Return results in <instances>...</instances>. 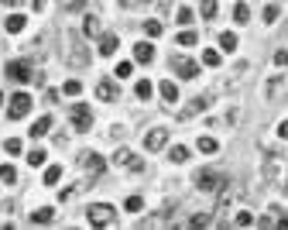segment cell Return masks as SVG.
<instances>
[{
    "mask_svg": "<svg viewBox=\"0 0 288 230\" xmlns=\"http://www.w3.org/2000/svg\"><path fill=\"white\" fill-rule=\"evenodd\" d=\"M158 93H161V100H165V103H175V100H179V86H175L172 79H161Z\"/></svg>",
    "mask_w": 288,
    "mask_h": 230,
    "instance_id": "14",
    "label": "cell"
},
{
    "mask_svg": "<svg viewBox=\"0 0 288 230\" xmlns=\"http://www.w3.org/2000/svg\"><path fill=\"white\" fill-rule=\"evenodd\" d=\"M278 138H288V120H282V124H278Z\"/></svg>",
    "mask_w": 288,
    "mask_h": 230,
    "instance_id": "40",
    "label": "cell"
},
{
    "mask_svg": "<svg viewBox=\"0 0 288 230\" xmlns=\"http://www.w3.org/2000/svg\"><path fill=\"white\" fill-rule=\"evenodd\" d=\"M31 107H35L31 93H14V100H10V107H7V117H10V120H21Z\"/></svg>",
    "mask_w": 288,
    "mask_h": 230,
    "instance_id": "3",
    "label": "cell"
},
{
    "mask_svg": "<svg viewBox=\"0 0 288 230\" xmlns=\"http://www.w3.org/2000/svg\"><path fill=\"white\" fill-rule=\"evenodd\" d=\"M24 24H28V17H24V14H10V17L3 21V28H7L10 35H21V31H24Z\"/></svg>",
    "mask_w": 288,
    "mask_h": 230,
    "instance_id": "16",
    "label": "cell"
},
{
    "mask_svg": "<svg viewBox=\"0 0 288 230\" xmlns=\"http://www.w3.org/2000/svg\"><path fill=\"white\" fill-rule=\"evenodd\" d=\"M219 45H223V52H233V48H237V35H233V31H223V35H219Z\"/></svg>",
    "mask_w": 288,
    "mask_h": 230,
    "instance_id": "22",
    "label": "cell"
},
{
    "mask_svg": "<svg viewBox=\"0 0 288 230\" xmlns=\"http://www.w3.org/2000/svg\"><path fill=\"white\" fill-rule=\"evenodd\" d=\"M199 10H203V17H216L219 3H216V0H203V3H199Z\"/></svg>",
    "mask_w": 288,
    "mask_h": 230,
    "instance_id": "28",
    "label": "cell"
},
{
    "mask_svg": "<svg viewBox=\"0 0 288 230\" xmlns=\"http://www.w3.org/2000/svg\"><path fill=\"white\" fill-rule=\"evenodd\" d=\"M275 66H288V52L282 48V52H275Z\"/></svg>",
    "mask_w": 288,
    "mask_h": 230,
    "instance_id": "39",
    "label": "cell"
},
{
    "mask_svg": "<svg viewBox=\"0 0 288 230\" xmlns=\"http://www.w3.org/2000/svg\"><path fill=\"white\" fill-rule=\"evenodd\" d=\"M131 73H134V66H131V62H120V66H117V76H120V79H127Z\"/></svg>",
    "mask_w": 288,
    "mask_h": 230,
    "instance_id": "38",
    "label": "cell"
},
{
    "mask_svg": "<svg viewBox=\"0 0 288 230\" xmlns=\"http://www.w3.org/2000/svg\"><path fill=\"white\" fill-rule=\"evenodd\" d=\"M86 220H89L93 227H113L117 210H113V206H107V203H93V206L86 210Z\"/></svg>",
    "mask_w": 288,
    "mask_h": 230,
    "instance_id": "1",
    "label": "cell"
},
{
    "mask_svg": "<svg viewBox=\"0 0 288 230\" xmlns=\"http://www.w3.org/2000/svg\"><path fill=\"white\" fill-rule=\"evenodd\" d=\"M168 158H172L175 165H182V161H189V148H182V145H179V148H172V152H168Z\"/></svg>",
    "mask_w": 288,
    "mask_h": 230,
    "instance_id": "25",
    "label": "cell"
},
{
    "mask_svg": "<svg viewBox=\"0 0 288 230\" xmlns=\"http://www.w3.org/2000/svg\"><path fill=\"white\" fill-rule=\"evenodd\" d=\"M124 210H127V213H141V210H144V199H141V196H127Z\"/></svg>",
    "mask_w": 288,
    "mask_h": 230,
    "instance_id": "24",
    "label": "cell"
},
{
    "mask_svg": "<svg viewBox=\"0 0 288 230\" xmlns=\"http://www.w3.org/2000/svg\"><path fill=\"white\" fill-rule=\"evenodd\" d=\"M151 59H154V45H151V41H138V45H134V62L147 66Z\"/></svg>",
    "mask_w": 288,
    "mask_h": 230,
    "instance_id": "12",
    "label": "cell"
},
{
    "mask_svg": "<svg viewBox=\"0 0 288 230\" xmlns=\"http://www.w3.org/2000/svg\"><path fill=\"white\" fill-rule=\"evenodd\" d=\"M196 186H199L203 192H216V189L226 186V179H223L216 168H199V172H196Z\"/></svg>",
    "mask_w": 288,
    "mask_h": 230,
    "instance_id": "2",
    "label": "cell"
},
{
    "mask_svg": "<svg viewBox=\"0 0 288 230\" xmlns=\"http://www.w3.org/2000/svg\"><path fill=\"white\" fill-rule=\"evenodd\" d=\"M79 165H82L86 172H93V175H100V172H103V158H100L96 152H86L82 158H79Z\"/></svg>",
    "mask_w": 288,
    "mask_h": 230,
    "instance_id": "10",
    "label": "cell"
},
{
    "mask_svg": "<svg viewBox=\"0 0 288 230\" xmlns=\"http://www.w3.org/2000/svg\"><path fill=\"white\" fill-rule=\"evenodd\" d=\"M233 21H237V24H247V21H251V7H247V3H237V7H233Z\"/></svg>",
    "mask_w": 288,
    "mask_h": 230,
    "instance_id": "19",
    "label": "cell"
},
{
    "mask_svg": "<svg viewBox=\"0 0 288 230\" xmlns=\"http://www.w3.org/2000/svg\"><path fill=\"white\" fill-rule=\"evenodd\" d=\"M210 107V96H199V100H192L185 110H179V120H189V117H199L203 110Z\"/></svg>",
    "mask_w": 288,
    "mask_h": 230,
    "instance_id": "8",
    "label": "cell"
},
{
    "mask_svg": "<svg viewBox=\"0 0 288 230\" xmlns=\"http://www.w3.org/2000/svg\"><path fill=\"white\" fill-rule=\"evenodd\" d=\"M285 89H288V76H271L264 93H268L271 100H282V96H285Z\"/></svg>",
    "mask_w": 288,
    "mask_h": 230,
    "instance_id": "9",
    "label": "cell"
},
{
    "mask_svg": "<svg viewBox=\"0 0 288 230\" xmlns=\"http://www.w3.org/2000/svg\"><path fill=\"white\" fill-rule=\"evenodd\" d=\"M96 96H100L103 103H113V100H117L120 93H117V86H113L110 79H100V86H96Z\"/></svg>",
    "mask_w": 288,
    "mask_h": 230,
    "instance_id": "11",
    "label": "cell"
},
{
    "mask_svg": "<svg viewBox=\"0 0 288 230\" xmlns=\"http://www.w3.org/2000/svg\"><path fill=\"white\" fill-rule=\"evenodd\" d=\"M134 93H138V100H151V82L147 79H138V89Z\"/></svg>",
    "mask_w": 288,
    "mask_h": 230,
    "instance_id": "29",
    "label": "cell"
},
{
    "mask_svg": "<svg viewBox=\"0 0 288 230\" xmlns=\"http://www.w3.org/2000/svg\"><path fill=\"white\" fill-rule=\"evenodd\" d=\"M278 17H282V10H278L275 3H268V7H264V21H268V24H275Z\"/></svg>",
    "mask_w": 288,
    "mask_h": 230,
    "instance_id": "31",
    "label": "cell"
},
{
    "mask_svg": "<svg viewBox=\"0 0 288 230\" xmlns=\"http://www.w3.org/2000/svg\"><path fill=\"white\" fill-rule=\"evenodd\" d=\"M72 127H75L79 134L93 127V110H89V103H72Z\"/></svg>",
    "mask_w": 288,
    "mask_h": 230,
    "instance_id": "4",
    "label": "cell"
},
{
    "mask_svg": "<svg viewBox=\"0 0 288 230\" xmlns=\"http://www.w3.org/2000/svg\"><path fill=\"white\" fill-rule=\"evenodd\" d=\"M172 69L179 73V79H196V76H199V62L182 59V55H175V59H172Z\"/></svg>",
    "mask_w": 288,
    "mask_h": 230,
    "instance_id": "6",
    "label": "cell"
},
{
    "mask_svg": "<svg viewBox=\"0 0 288 230\" xmlns=\"http://www.w3.org/2000/svg\"><path fill=\"white\" fill-rule=\"evenodd\" d=\"M82 31H86L89 38H96V35H103V28H100V17H93V14H89V17H86V24H82Z\"/></svg>",
    "mask_w": 288,
    "mask_h": 230,
    "instance_id": "18",
    "label": "cell"
},
{
    "mask_svg": "<svg viewBox=\"0 0 288 230\" xmlns=\"http://www.w3.org/2000/svg\"><path fill=\"white\" fill-rule=\"evenodd\" d=\"M203 66H219V52L216 48H206L203 52Z\"/></svg>",
    "mask_w": 288,
    "mask_h": 230,
    "instance_id": "30",
    "label": "cell"
},
{
    "mask_svg": "<svg viewBox=\"0 0 288 230\" xmlns=\"http://www.w3.org/2000/svg\"><path fill=\"white\" fill-rule=\"evenodd\" d=\"M52 124H55L52 117H38V120L31 124V131H28V134H31V138H45V134L52 131Z\"/></svg>",
    "mask_w": 288,
    "mask_h": 230,
    "instance_id": "15",
    "label": "cell"
},
{
    "mask_svg": "<svg viewBox=\"0 0 288 230\" xmlns=\"http://www.w3.org/2000/svg\"><path fill=\"white\" fill-rule=\"evenodd\" d=\"M52 220H55V210H52V206H38V210L31 213V224H38V227H48Z\"/></svg>",
    "mask_w": 288,
    "mask_h": 230,
    "instance_id": "13",
    "label": "cell"
},
{
    "mask_svg": "<svg viewBox=\"0 0 288 230\" xmlns=\"http://www.w3.org/2000/svg\"><path fill=\"white\" fill-rule=\"evenodd\" d=\"M3 152L7 154H21V141H17V138H7V141H3Z\"/></svg>",
    "mask_w": 288,
    "mask_h": 230,
    "instance_id": "34",
    "label": "cell"
},
{
    "mask_svg": "<svg viewBox=\"0 0 288 230\" xmlns=\"http://www.w3.org/2000/svg\"><path fill=\"white\" fill-rule=\"evenodd\" d=\"M14 179H17L14 165H0V182H14Z\"/></svg>",
    "mask_w": 288,
    "mask_h": 230,
    "instance_id": "33",
    "label": "cell"
},
{
    "mask_svg": "<svg viewBox=\"0 0 288 230\" xmlns=\"http://www.w3.org/2000/svg\"><path fill=\"white\" fill-rule=\"evenodd\" d=\"M0 103H3V93H0Z\"/></svg>",
    "mask_w": 288,
    "mask_h": 230,
    "instance_id": "43",
    "label": "cell"
},
{
    "mask_svg": "<svg viewBox=\"0 0 288 230\" xmlns=\"http://www.w3.org/2000/svg\"><path fill=\"white\" fill-rule=\"evenodd\" d=\"M28 165H45V152H28Z\"/></svg>",
    "mask_w": 288,
    "mask_h": 230,
    "instance_id": "36",
    "label": "cell"
},
{
    "mask_svg": "<svg viewBox=\"0 0 288 230\" xmlns=\"http://www.w3.org/2000/svg\"><path fill=\"white\" fill-rule=\"evenodd\" d=\"M59 179H62V168H59V165H48V168H45V186H55Z\"/></svg>",
    "mask_w": 288,
    "mask_h": 230,
    "instance_id": "23",
    "label": "cell"
},
{
    "mask_svg": "<svg viewBox=\"0 0 288 230\" xmlns=\"http://www.w3.org/2000/svg\"><path fill=\"white\" fill-rule=\"evenodd\" d=\"M161 31H165V24H161V21H144V35H147V38H158Z\"/></svg>",
    "mask_w": 288,
    "mask_h": 230,
    "instance_id": "21",
    "label": "cell"
},
{
    "mask_svg": "<svg viewBox=\"0 0 288 230\" xmlns=\"http://www.w3.org/2000/svg\"><path fill=\"white\" fill-rule=\"evenodd\" d=\"M179 45H182V48H196V45H199V35H196V31H182V35H179Z\"/></svg>",
    "mask_w": 288,
    "mask_h": 230,
    "instance_id": "20",
    "label": "cell"
},
{
    "mask_svg": "<svg viewBox=\"0 0 288 230\" xmlns=\"http://www.w3.org/2000/svg\"><path fill=\"white\" fill-rule=\"evenodd\" d=\"M282 189H285V192H288V179H285V186H282Z\"/></svg>",
    "mask_w": 288,
    "mask_h": 230,
    "instance_id": "42",
    "label": "cell"
},
{
    "mask_svg": "<svg viewBox=\"0 0 288 230\" xmlns=\"http://www.w3.org/2000/svg\"><path fill=\"white\" fill-rule=\"evenodd\" d=\"M175 21H179V24H192V10H189V7H179Z\"/></svg>",
    "mask_w": 288,
    "mask_h": 230,
    "instance_id": "35",
    "label": "cell"
},
{
    "mask_svg": "<svg viewBox=\"0 0 288 230\" xmlns=\"http://www.w3.org/2000/svg\"><path fill=\"white\" fill-rule=\"evenodd\" d=\"M233 224H237V227H251V224H254V217H251V210H240Z\"/></svg>",
    "mask_w": 288,
    "mask_h": 230,
    "instance_id": "32",
    "label": "cell"
},
{
    "mask_svg": "<svg viewBox=\"0 0 288 230\" xmlns=\"http://www.w3.org/2000/svg\"><path fill=\"white\" fill-rule=\"evenodd\" d=\"M199 152H203V154H216V152H219V145H216L213 138H199Z\"/></svg>",
    "mask_w": 288,
    "mask_h": 230,
    "instance_id": "26",
    "label": "cell"
},
{
    "mask_svg": "<svg viewBox=\"0 0 288 230\" xmlns=\"http://www.w3.org/2000/svg\"><path fill=\"white\" fill-rule=\"evenodd\" d=\"M96 52L110 59V55L117 52V35H100V48H96Z\"/></svg>",
    "mask_w": 288,
    "mask_h": 230,
    "instance_id": "17",
    "label": "cell"
},
{
    "mask_svg": "<svg viewBox=\"0 0 288 230\" xmlns=\"http://www.w3.org/2000/svg\"><path fill=\"white\" fill-rule=\"evenodd\" d=\"M62 93H66V96H79V93H82V82H79V79H69V82L62 86Z\"/></svg>",
    "mask_w": 288,
    "mask_h": 230,
    "instance_id": "27",
    "label": "cell"
},
{
    "mask_svg": "<svg viewBox=\"0 0 288 230\" xmlns=\"http://www.w3.org/2000/svg\"><path fill=\"white\" fill-rule=\"evenodd\" d=\"M165 141H168V131H165V127H154V131H147L144 148H147V152H158V148H165Z\"/></svg>",
    "mask_w": 288,
    "mask_h": 230,
    "instance_id": "7",
    "label": "cell"
},
{
    "mask_svg": "<svg viewBox=\"0 0 288 230\" xmlns=\"http://www.w3.org/2000/svg\"><path fill=\"white\" fill-rule=\"evenodd\" d=\"M127 3H151V0H127Z\"/></svg>",
    "mask_w": 288,
    "mask_h": 230,
    "instance_id": "41",
    "label": "cell"
},
{
    "mask_svg": "<svg viewBox=\"0 0 288 230\" xmlns=\"http://www.w3.org/2000/svg\"><path fill=\"white\" fill-rule=\"evenodd\" d=\"M131 158H134V154L127 152V148H120V152L113 154V161H117V165H127V161H131Z\"/></svg>",
    "mask_w": 288,
    "mask_h": 230,
    "instance_id": "37",
    "label": "cell"
},
{
    "mask_svg": "<svg viewBox=\"0 0 288 230\" xmlns=\"http://www.w3.org/2000/svg\"><path fill=\"white\" fill-rule=\"evenodd\" d=\"M7 76L14 79V82H28V79L35 76V69H31L28 59H14V62H7Z\"/></svg>",
    "mask_w": 288,
    "mask_h": 230,
    "instance_id": "5",
    "label": "cell"
}]
</instances>
